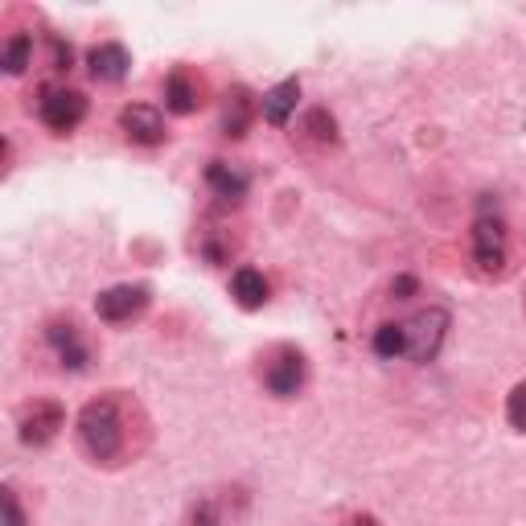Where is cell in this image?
Masks as SVG:
<instances>
[{
    "mask_svg": "<svg viewBox=\"0 0 526 526\" xmlns=\"http://www.w3.org/2000/svg\"><path fill=\"white\" fill-rule=\"evenodd\" d=\"M66 424V411L54 403V399H33V407H25L21 411V444H29V448H42V444H50L54 436H58V428Z\"/></svg>",
    "mask_w": 526,
    "mask_h": 526,
    "instance_id": "5b68a950",
    "label": "cell"
},
{
    "mask_svg": "<svg viewBox=\"0 0 526 526\" xmlns=\"http://www.w3.org/2000/svg\"><path fill=\"white\" fill-rule=\"evenodd\" d=\"M128 66H132V58H128V50L120 42H103V46H95L87 54V70H91L95 83H120L128 74Z\"/></svg>",
    "mask_w": 526,
    "mask_h": 526,
    "instance_id": "8fae6325",
    "label": "cell"
},
{
    "mask_svg": "<svg viewBox=\"0 0 526 526\" xmlns=\"http://www.w3.org/2000/svg\"><path fill=\"white\" fill-rule=\"evenodd\" d=\"M342 526H379V522H374L370 514H354V518H346Z\"/></svg>",
    "mask_w": 526,
    "mask_h": 526,
    "instance_id": "cb8c5ba5",
    "label": "cell"
},
{
    "mask_svg": "<svg viewBox=\"0 0 526 526\" xmlns=\"http://www.w3.org/2000/svg\"><path fill=\"white\" fill-rule=\"evenodd\" d=\"M50 50H54V70H70V62H74L70 42H62V37H50Z\"/></svg>",
    "mask_w": 526,
    "mask_h": 526,
    "instance_id": "ffe728a7",
    "label": "cell"
},
{
    "mask_svg": "<svg viewBox=\"0 0 526 526\" xmlns=\"http://www.w3.org/2000/svg\"><path fill=\"white\" fill-rule=\"evenodd\" d=\"M263 387H268L276 399L300 395V387H305V354L292 350V346H280L268 358V366H263Z\"/></svg>",
    "mask_w": 526,
    "mask_h": 526,
    "instance_id": "277c9868",
    "label": "cell"
},
{
    "mask_svg": "<svg viewBox=\"0 0 526 526\" xmlns=\"http://www.w3.org/2000/svg\"><path fill=\"white\" fill-rule=\"evenodd\" d=\"M33 62V37L29 33H13L5 46V70L9 74H25V66Z\"/></svg>",
    "mask_w": 526,
    "mask_h": 526,
    "instance_id": "e0dca14e",
    "label": "cell"
},
{
    "mask_svg": "<svg viewBox=\"0 0 526 526\" xmlns=\"http://www.w3.org/2000/svg\"><path fill=\"white\" fill-rule=\"evenodd\" d=\"M206 185L214 190V198H218L222 206H239V202L247 198V190H251V177H247L243 169L227 165V161H210V165H206Z\"/></svg>",
    "mask_w": 526,
    "mask_h": 526,
    "instance_id": "9c48e42d",
    "label": "cell"
},
{
    "mask_svg": "<svg viewBox=\"0 0 526 526\" xmlns=\"http://www.w3.org/2000/svg\"><path fill=\"white\" fill-rule=\"evenodd\" d=\"M148 284H116V288H107V292H99L95 296V313L103 317V321H132L136 313H144L148 309Z\"/></svg>",
    "mask_w": 526,
    "mask_h": 526,
    "instance_id": "8992f818",
    "label": "cell"
},
{
    "mask_svg": "<svg viewBox=\"0 0 526 526\" xmlns=\"http://www.w3.org/2000/svg\"><path fill=\"white\" fill-rule=\"evenodd\" d=\"M79 444L99 465H116L124 453V420L116 399H95L79 411Z\"/></svg>",
    "mask_w": 526,
    "mask_h": 526,
    "instance_id": "6da1fadb",
    "label": "cell"
},
{
    "mask_svg": "<svg viewBox=\"0 0 526 526\" xmlns=\"http://www.w3.org/2000/svg\"><path fill=\"white\" fill-rule=\"evenodd\" d=\"M407 329V358L411 362H432L444 346V333H448V313L444 309H424L411 321H403Z\"/></svg>",
    "mask_w": 526,
    "mask_h": 526,
    "instance_id": "3957f363",
    "label": "cell"
},
{
    "mask_svg": "<svg viewBox=\"0 0 526 526\" xmlns=\"http://www.w3.org/2000/svg\"><path fill=\"white\" fill-rule=\"evenodd\" d=\"M296 99H300V83H296V79L276 83L268 95H263V120L276 124V128H284V124H288V116L296 111Z\"/></svg>",
    "mask_w": 526,
    "mask_h": 526,
    "instance_id": "4fadbf2b",
    "label": "cell"
},
{
    "mask_svg": "<svg viewBox=\"0 0 526 526\" xmlns=\"http://www.w3.org/2000/svg\"><path fill=\"white\" fill-rule=\"evenodd\" d=\"M120 132L132 140V144H144V148H153L165 140V116L157 107H148V103H132L120 111Z\"/></svg>",
    "mask_w": 526,
    "mask_h": 526,
    "instance_id": "ba28073f",
    "label": "cell"
},
{
    "mask_svg": "<svg viewBox=\"0 0 526 526\" xmlns=\"http://www.w3.org/2000/svg\"><path fill=\"white\" fill-rule=\"evenodd\" d=\"M165 107L173 111V116H194V111L202 107V87L185 70H173L165 79Z\"/></svg>",
    "mask_w": 526,
    "mask_h": 526,
    "instance_id": "7c38bea8",
    "label": "cell"
},
{
    "mask_svg": "<svg viewBox=\"0 0 526 526\" xmlns=\"http://www.w3.org/2000/svg\"><path fill=\"white\" fill-rule=\"evenodd\" d=\"M37 120H42L50 132L66 136L87 120V99L70 87H42V95H37Z\"/></svg>",
    "mask_w": 526,
    "mask_h": 526,
    "instance_id": "7a4b0ae2",
    "label": "cell"
},
{
    "mask_svg": "<svg viewBox=\"0 0 526 526\" xmlns=\"http://www.w3.org/2000/svg\"><path fill=\"white\" fill-rule=\"evenodd\" d=\"M46 342H50L54 358L62 362V370H83V366H87V358H91V350L83 346L79 329H74L70 321H54V325L46 329Z\"/></svg>",
    "mask_w": 526,
    "mask_h": 526,
    "instance_id": "30bf717a",
    "label": "cell"
},
{
    "mask_svg": "<svg viewBox=\"0 0 526 526\" xmlns=\"http://www.w3.org/2000/svg\"><path fill=\"white\" fill-rule=\"evenodd\" d=\"M370 350L379 354L383 362L407 358V329H403V321H387V325H379V329H374V337H370Z\"/></svg>",
    "mask_w": 526,
    "mask_h": 526,
    "instance_id": "9a60e30c",
    "label": "cell"
},
{
    "mask_svg": "<svg viewBox=\"0 0 526 526\" xmlns=\"http://www.w3.org/2000/svg\"><path fill=\"white\" fill-rule=\"evenodd\" d=\"M309 132L317 136V140H337V124H333V116L329 111H309Z\"/></svg>",
    "mask_w": 526,
    "mask_h": 526,
    "instance_id": "d6986e66",
    "label": "cell"
},
{
    "mask_svg": "<svg viewBox=\"0 0 526 526\" xmlns=\"http://www.w3.org/2000/svg\"><path fill=\"white\" fill-rule=\"evenodd\" d=\"M506 420H510V428L526 432V383H518V387L510 391V399H506Z\"/></svg>",
    "mask_w": 526,
    "mask_h": 526,
    "instance_id": "ac0fdd59",
    "label": "cell"
},
{
    "mask_svg": "<svg viewBox=\"0 0 526 526\" xmlns=\"http://www.w3.org/2000/svg\"><path fill=\"white\" fill-rule=\"evenodd\" d=\"M473 259H477L481 272H502V263H506V227H502V218H490V214L477 218V227H473Z\"/></svg>",
    "mask_w": 526,
    "mask_h": 526,
    "instance_id": "52a82bcc",
    "label": "cell"
},
{
    "mask_svg": "<svg viewBox=\"0 0 526 526\" xmlns=\"http://www.w3.org/2000/svg\"><path fill=\"white\" fill-rule=\"evenodd\" d=\"M194 526H218L214 506H210V502H198V510H194Z\"/></svg>",
    "mask_w": 526,
    "mask_h": 526,
    "instance_id": "7402d4cb",
    "label": "cell"
},
{
    "mask_svg": "<svg viewBox=\"0 0 526 526\" xmlns=\"http://www.w3.org/2000/svg\"><path fill=\"white\" fill-rule=\"evenodd\" d=\"M268 280H263V272H255V268H239L235 276H231V296L239 300L243 309H263L268 305Z\"/></svg>",
    "mask_w": 526,
    "mask_h": 526,
    "instance_id": "5bb4252c",
    "label": "cell"
},
{
    "mask_svg": "<svg viewBox=\"0 0 526 526\" xmlns=\"http://www.w3.org/2000/svg\"><path fill=\"white\" fill-rule=\"evenodd\" d=\"M0 502H5V526H25V514H21V506H17V494H13V490H5V494H0Z\"/></svg>",
    "mask_w": 526,
    "mask_h": 526,
    "instance_id": "44dd1931",
    "label": "cell"
},
{
    "mask_svg": "<svg viewBox=\"0 0 526 526\" xmlns=\"http://www.w3.org/2000/svg\"><path fill=\"white\" fill-rule=\"evenodd\" d=\"M391 292H399V300H403L407 292H416V280H411V276H399V280L391 284Z\"/></svg>",
    "mask_w": 526,
    "mask_h": 526,
    "instance_id": "603a6c76",
    "label": "cell"
},
{
    "mask_svg": "<svg viewBox=\"0 0 526 526\" xmlns=\"http://www.w3.org/2000/svg\"><path fill=\"white\" fill-rule=\"evenodd\" d=\"M247 128H251V99H247V91H235L227 99V107H222V136L243 140Z\"/></svg>",
    "mask_w": 526,
    "mask_h": 526,
    "instance_id": "2e32d148",
    "label": "cell"
}]
</instances>
